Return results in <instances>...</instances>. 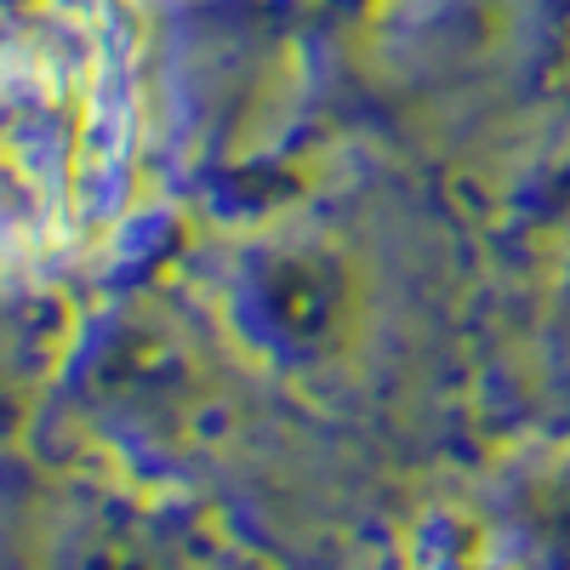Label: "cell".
<instances>
[{
    "mask_svg": "<svg viewBox=\"0 0 570 570\" xmlns=\"http://www.w3.org/2000/svg\"><path fill=\"white\" fill-rule=\"evenodd\" d=\"M126 183V104L80 35L0 46V263H63L109 228Z\"/></svg>",
    "mask_w": 570,
    "mask_h": 570,
    "instance_id": "cell-1",
    "label": "cell"
}]
</instances>
